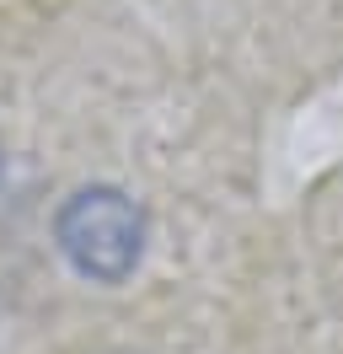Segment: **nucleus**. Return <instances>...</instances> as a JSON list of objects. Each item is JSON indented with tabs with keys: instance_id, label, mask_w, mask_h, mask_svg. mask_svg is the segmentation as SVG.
<instances>
[{
	"instance_id": "f257e3e1",
	"label": "nucleus",
	"mask_w": 343,
	"mask_h": 354,
	"mask_svg": "<svg viewBox=\"0 0 343 354\" xmlns=\"http://www.w3.org/2000/svg\"><path fill=\"white\" fill-rule=\"evenodd\" d=\"M54 242L64 263L91 285H118L145 258V215L118 188H81L54 215Z\"/></svg>"
}]
</instances>
